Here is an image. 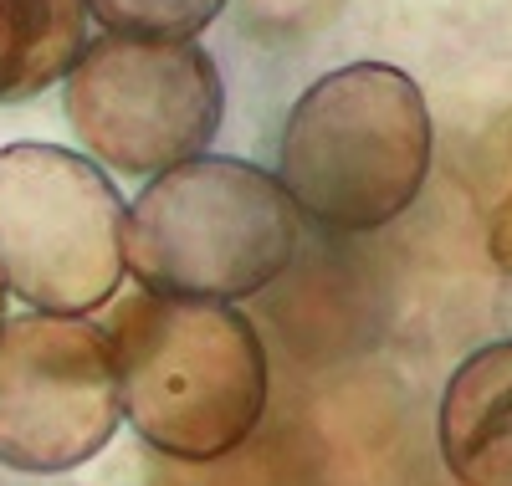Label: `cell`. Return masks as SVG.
Wrapping results in <instances>:
<instances>
[{
    "label": "cell",
    "mask_w": 512,
    "mask_h": 486,
    "mask_svg": "<svg viewBox=\"0 0 512 486\" xmlns=\"http://www.w3.org/2000/svg\"><path fill=\"white\" fill-rule=\"evenodd\" d=\"M123 425L118 364L82 313H31L0 328V466L57 476L88 466Z\"/></svg>",
    "instance_id": "6"
},
{
    "label": "cell",
    "mask_w": 512,
    "mask_h": 486,
    "mask_svg": "<svg viewBox=\"0 0 512 486\" xmlns=\"http://www.w3.org/2000/svg\"><path fill=\"white\" fill-rule=\"evenodd\" d=\"M88 47L82 0H0V103H31L57 87Z\"/></svg>",
    "instance_id": "8"
},
{
    "label": "cell",
    "mask_w": 512,
    "mask_h": 486,
    "mask_svg": "<svg viewBox=\"0 0 512 486\" xmlns=\"http://www.w3.org/2000/svg\"><path fill=\"white\" fill-rule=\"evenodd\" d=\"M297 246L303 215L282 180L221 154L159 169L123 220V267L169 297L241 302L267 292Z\"/></svg>",
    "instance_id": "3"
},
{
    "label": "cell",
    "mask_w": 512,
    "mask_h": 486,
    "mask_svg": "<svg viewBox=\"0 0 512 486\" xmlns=\"http://www.w3.org/2000/svg\"><path fill=\"white\" fill-rule=\"evenodd\" d=\"M62 82L77 144L123 174H159L205 154L226 118L221 67L195 36L108 31L77 52Z\"/></svg>",
    "instance_id": "4"
},
{
    "label": "cell",
    "mask_w": 512,
    "mask_h": 486,
    "mask_svg": "<svg viewBox=\"0 0 512 486\" xmlns=\"http://www.w3.org/2000/svg\"><path fill=\"white\" fill-rule=\"evenodd\" d=\"M6 292L11 287H6V277H0V328H6Z\"/></svg>",
    "instance_id": "11"
},
{
    "label": "cell",
    "mask_w": 512,
    "mask_h": 486,
    "mask_svg": "<svg viewBox=\"0 0 512 486\" xmlns=\"http://www.w3.org/2000/svg\"><path fill=\"white\" fill-rule=\"evenodd\" d=\"M492 256H497V267H512V185L492 215Z\"/></svg>",
    "instance_id": "10"
},
{
    "label": "cell",
    "mask_w": 512,
    "mask_h": 486,
    "mask_svg": "<svg viewBox=\"0 0 512 486\" xmlns=\"http://www.w3.org/2000/svg\"><path fill=\"white\" fill-rule=\"evenodd\" d=\"M108 343L123 420L159 456L221 461L267 415V348L231 302L144 287L113 313Z\"/></svg>",
    "instance_id": "1"
},
{
    "label": "cell",
    "mask_w": 512,
    "mask_h": 486,
    "mask_svg": "<svg viewBox=\"0 0 512 486\" xmlns=\"http://www.w3.org/2000/svg\"><path fill=\"white\" fill-rule=\"evenodd\" d=\"M103 31L123 36H200L231 0H82Z\"/></svg>",
    "instance_id": "9"
},
{
    "label": "cell",
    "mask_w": 512,
    "mask_h": 486,
    "mask_svg": "<svg viewBox=\"0 0 512 486\" xmlns=\"http://www.w3.org/2000/svg\"><path fill=\"white\" fill-rule=\"evenodd\" d=\"M436 128L425 93L390 62H349L318 77L282 123L277 180L297 215L328 231H379L425 190Z\"/></svg>",
    "instance_id": "2"
},
{
    "label": "cell",
    "mask_w": 512,
    "mask_h": 486,
    "mask_svg": "<svg viewBox=\"0 0 512 486\" xmlns=\"http://www.w3.org/2000/svg\"><path fill=\"white\" fill-rule=\"evenodd\" d=\"M436 440L456 486H512V338L456 364Z\"/></svg>",
    "instance_id": "7"
},
{
    "label": "cell",
    "mask_w": 512,
    "mask_h": 486,
    "mask_svg": "<svg viewBox=\"0 0 512 486\" xmlns=\"http://www.w3.org/2000/svg\"><path fill=\"white\" fill-rule=\"evenodd\" d=\"M123 220L98 159L57 144L0 149V277L36 313H93L118 292Z\"/></svg>",
    "instance_id": "5"
}]
</instances>
